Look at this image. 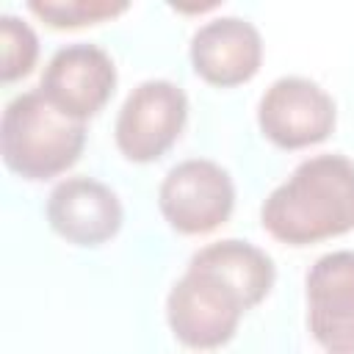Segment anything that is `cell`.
<instances>
[{"instance_id":"6da1fadb","label":"cell","mask_w":354,"mask_h":354,"mask_svg":"<svg viewBox=\"0 0 354 354\" xmlns=\"http://www.w3.org/2000/svg\"><path fill=\"white\" fill-rule=\"evenodd\" d=\"M263 230L288 246H310L354 230V160L337 152L301 160L260 207Z\"/></svg>"},{"instance_id":"7a4b0ae2","label":"cell","mask_w":354,"mask_h":354,"mask_svg":"<svg viewBox=\"0 0 354 354\" xmlns=\"http://www.w3.org/2000/svg\"><path fill=\"white\" fill-rule=\"evenodd\" d=\"M86 147V124L64 116L44 94L22 91L3 108L0 155L22 180L41 183L69 171Z\"/></svg>"},{"instance_id":"3957f363","label":"cell","mask_w":354,"mask_h":354,"mask_svg":"<svg viewBox=\"0 0 354 354\" xmlns=\"http://www.w3.org/2000/svg\"><path fill=\"white\" fill-rule=\"evenodd\" d=\"M158 207L174 232L207 235L232 216V177L216 160L188 158L166 171L158 188Z\"/></svg>"},{"instance_id":"277c9868","label":"cell","mask_w":354,"mask_h":354,"mask_svg":"<svg viewBox=\"0 0 354 354\" xmlns=\"http://www.w3.org/2000/svg\"><path fill=\"white\" fill-rule=\"evenodd\" d=\"M188 122V97L171 80H144L122 102L113 124L119 152L133 163L163 158Z\"/></svg>"},{"instance_id":"5b68a950","label":"cell","mask_w":354,"mask_h":354,"mask_svg":"<svg viewBox=\"0 0 354 354\" xmlns=\"http://www.w3.org/2000/svg\"><path fill=\"white\" fill-rule=\"evenodd\" d=\"M243 313V301L224 282L191 266L166 296V321L171 335L183 346L199 351L230 343Z\"/></svg>"},{"instance_id":"8992f818","label":"cell","mask_w":354,"mask_h":354,"mask_svg":"<svg viewBox=\"0 0 354 354\" xmlns=\"http://www.w3.org/2000/svg\"><path fill=\"white\" fill-rule=\"evenodd\" d=\"M335 122V100L310 77H279L257 102V127L279 149L321 144L332 136Z\"/></svg>"},{"instance_id":"52a82bcc","label":"cell","mask_w":354,"mask_h":354,"mask_svg":"<svg viewBox=\"0 0 354 354\" xmlns=\"http://www.w3.org/2000/svg\"><path fill=\"white\" fill-rule=\"evenodd\" d=\"M116 88L113 58L88 41H75L53 53L44 66L39 91L44 100L75 122L97 116Z\"/></svg>"},{"instance_id":"ba28073f","label":"cell","mask_w":354,"mask_h":354,"mask_svg":"<svg viewBox=\"0 0 354 354\" xmlns=\"http://www.w3.org/2000/svg\"><path fill=\"white\" fill-rule=\"evenodd\" d=\"M307 326L329 354H354V252L318 257L304 279Z\"/></svg>"},{"instance_id":"9c48e42d","label":"cell","mask_w":354,"mask_h":354,"mask_svg":"<svg viewBox=\"0 0 354 354\" xmlns=\"http://www.w3.org/2000/svg\"><path fill=\"white\" fill-rule=\"evenodd\" d=\"M47 221L58 238L72 246H100L111 241L124 221L113 188L94 177H66L47 196Z\"/></svg>"},{"instance_id":"30bf717a","label":"cell","mask_w":354,"mask_h":354,"mask_svg":"<svg viewBox=\"0 0 354 354\" xmlns=\"http://www.w3.org/2000/svg\"><path fill=\"white\" fill-rule=\"evenodd\" d=\"M194 72L218 88L249 83L263 64L260 30L241 17H216L191 36Z\"/></svg>"},{"instance_id":"8fae6325","label":"cell","mask_w":354,"mask_h":354,"mask_svg":"<svg viewBox=\"0 0 354 354\" xmlns=\"http://www.w3.org/2000/svg\"><path fill=\"white\" fill-rule=\"evenodd\" d=\"M188 266L224 282L243 301L246 310L257 307L271 293L274 279H277L274 260L260 246L249 241H238V238L207 243L188 260Z\"/></svg>"},{"instance_id":"7c38bea8","label":"cell","mask_w":354,"mask_h":354,"mask_svg":"<svg viewBox=\"0 0 354 354\" xmlns=\"http://www.w3.org/2000/svg\"><path fill=\"white\" fill-rule=\"evenodd\" d=\"M130 6L124 0H30L28 11L58 30H72L83 25H97L116 19Z\"/></svg>"},{"instance_id":"4fadbf2b","label":"cell","mask_w":354,"mask_h":354,"mask_svg":"<svg viewBox=\"0 0 354 354\" xmlns=\"http://www.w3.org/2000/svg\"><path fill=\"white\" fill-rule=\"evenodd\" d=\"M36 58H39V39L33 28L14 14H3L0 17V80L14 83L30 75L36 66Z\"/></svg>"}]
</instances>
